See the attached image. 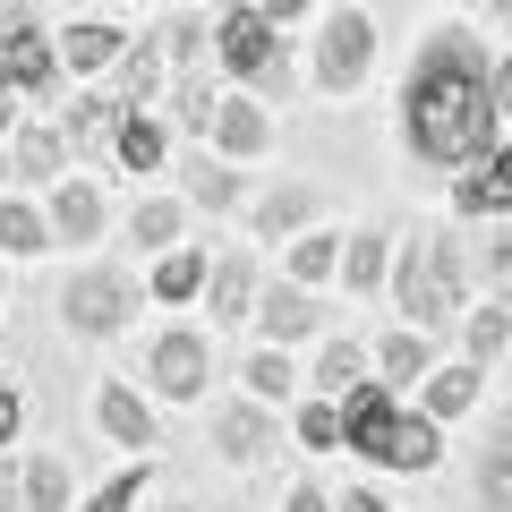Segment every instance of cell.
<instances>
[{
    "mask_svg": "<svg viewBox=\"0 0 512 512\" xmlns=\"http://www.w3.org/2000/svg\"><path fill=\"white\" fill-rule=\"evenodd\" d=\"M393 137L427 171H470L504 146V103H495V43L478 26H427L393 86Z\"/></svg>",
    "mask_w": 512,
    "mask_h": 512,
    "instance_id": "obj_1",
    "label": "cell"
},
{
    "mask_svg": "<svg viewBox=\"0 0 512 512\" xmlns=\"http://www.w3.org/2000/svg\"><path fill=\"white\" fill-rule=\"evenodd\" d=\"M384 299L402 308V325L461 333V316L478 308V265H470V239H461L453 222H419V231H402Z\"/></svg>",
    "mask_w": 512,
    "mask_h": 512,
    "instance_id": "obj_2",
    "label": "cell"
},
{
    "mask_svg": "<svg viewBox=\"0 0 512 512\" xmlns=\"http://www.w3.org/2000/svg\"><path fill=\"white\" fill-rule=\"evenodd\" d=\"M342 427H350V453L359 461H376V470H410V478H427L444 461V419H427L410 393H393V384H359L342 402Z\"/></svg>",
    "mask_w": 512,
    "mask_h": 512,
    "instance_id": "obj_3",
    "label": "cell"
},
{
    "mask_svg": "<svg viewBox=\"0 0 512 512\" xmlns=\"http://www.w3.org/2000/svg\"><path fill=\"white\" fill-rule=\"evenodd\" d=\"M214 60L231 86H248L256 103H291L299 94V52H291V26H274L265 9H214Z\"/></svg>",
    "mask_w": 512,
    "mask_h": 512,
    "instance_id": "obj_4",
    "label": "cell"
},
{
    "mask_svg": "<svg viewBox=\"0 0 512 512\" xmlns=\"http://www.w3.org/2000/svg\"><path fill=\"white\" fill-rule=\"evenodd\" d=\"M0 94H18V103H35V111H60L77 94L69 60H60V35H43V18L26 0L0 9Z\"/></svg>",
    "mask_w": 512,
    "mask_h": 512,
    "instance_id": "obj_5",
    "label": "cell"
},
{
    "mask_svg": "<svg viewBox=\"0 0 512 512\" xmlns=\"http://www.w3.org/2000/svg\"><path fill=\"white\" fill-rule=\"evenodd\" d=\"M137 299H154L137 274H120V265H77L60 282V333H77V342H120L137 325Z\"/></svg>",
    "mask_w": 512,
    "mask_h": 512,
    "instance_id": "obj_6",
    "label": "cell"
},
{
    "mask_svg": "<svg viewBox=\"0 0 512 512\" xmlns=\"http://www.w3.org/2000/svg\"><path fill=\"white\" fill-rule=\"evenodd\" d=\"M376 18H367L359 0H342V9H325V18H316V43H308V86L316 94H333V103H342V94H359L367 77H376Z\"/></svg>",
    "mask_w": 512,
    "mask_h": 512,
    "instance_id": "obj_7",
    "label": "cell"
},
{
    "mask_svg": "<svg viewBox=\"0 0 512 512\" xmlns=\"http://www.w3.org/2000/svg\"><path fill=\"white\" fill-rule=\"evenodd\" d=\"M205 376H214V333H205V325H163L146 342L154 402H205Z\"/></svg>",
    "mask_w": 512,
    "mask_h": 512,
    "instance_id": "obj_8",
    "label": "cell"
},
{
    "mask_svg": "<svg viewBox=\"0 0 512 512\" xmlns=\"http://www.w3.org/2000/svg\"><path fill=\"white\" fill-rule=\"evenodd\" d=\"M128 111H137V103H120L103 77H86V86H77L69 103L52 111V120H60V137H69L77 163H111V146H120V120H128Z\"/></svg>",
    "mask_w": 512,
    "mask_h": 512,
    "instance_id": "obj_9",
    "label": "cell"
},
{
    "mask_svg": "<svg viewBox=\"0 0 512 512\" xmlns=\"http://www.w3.org/2000/svg\"><path fill=\"white\" fill-rule=\"evenodd\" d=\"M282 419H291V410H274V402H256V393H239V402H222L214 419H205V444H214L231 470H256V461L282 444Z\"/></svg>",
    "mask_w": 512,
    "mask_h": 512,
    "instance_id": "obj_10",
    "label": "cell"
},
{
    "mask_svg": "<svg viewBox=\"0 0 512 512\" xmlns=\"http://www.w3.org/2000/svg\"><path fill=\"white\" fill-rule=\"evenodd\" d=\"M171 180H180V197L197 205V214H239V205H248L239 163H231L222 146H205V137H180V154H171Z\"/></svg>",
    "mask_w": 512,
    "mask_h": 512,
    "instance_id": "obj_11",
    "label": "cell"
},
{
    "mask_svg": "<svg viewBox=\"0 0 512 512\" xmlns=\"http://www.w3.org/2000/svg\"><path fill=\"white\" fill-rule=\"evenodd\" d=\"M256 308H265V256L222 248L205 274V325H256Z\"/></svg>",
    "mask_w": 512,
    "mask_h": 512,
    "instance_id": "obj_12",
    "label": "cell"
},
{
    "mask_svg": "<svg viewBox=\"0 0 512 512\" xmlns=\"http://www.w3.org/2000/svg\"><path fill=\"white\" fill-rule=\"evenodd\" d=\"M316 222H325V188H308V180H274L265 188V197H248V231L265 239V248H291L299 231H316Z\"/></svg>",
    "mask_w": 512,
    "mask_h": 512,
    "instance_id": "obj_13",
    "label": "cell"
},
{
    "mask_svg": "<svg viewBox=\"0 0 512 512\" xmlns=\"http://www.w3.org/2000/svg\"><path fill=\"white\" fill-rule=\"evenodd\" d=\"M120 103H137V111H163V94H171V52H163V35H128V52L111 60V77H103Z\"/></svg>",
    "mask_w": 512,
    "mask_h": 512,
    "instance_id": "obj_14",
    "label": "cell"
},
{
    "mask_svg": "<svg viewBox=\"0 0 512 512\" xmlns=\"http://www.w3.org/2000/svg\"><path fill=\"white\" fill-rule=\"evenodd\" d=\"M453 222H512V137L487 163L453 171Z\"/></svg>",
    "mask_w": 512,
    "mask_h": 512,
    "instance_id": "obj_15",
    "label": "cell"
},
{
    "mask_svg": "<svg viewBox=\"0 0 512 512\" xmlns=\"http://www.w3.org/2000/svg\"><path fill=\"white\" fill-rule=\"evenodd\" d=\"M308 333H325V299L308 291V282H291V274H274L265 282V308H256V342H308Z\"/></svg>",
    "mask_w": 512,
    "mask_h": 512,
    "instance_id": "obj_16",
    "label": "cell"
},
{
    "mask_svg": "<svg viewBox=\"0 0 512 512\" xmlns=\"http://www.w3.org/2000/svg\"><path fill=\"white\" fill-rule=\"evenodd\" d=\"M9 154H18V188H60L77 171L69 137H60L52 111H35V120H18V137H9Z\"/></svg>",
    "mask_w": 512,
    "mask_h": 512,
    "instance_id": "obj_17",
    "label": "cell"
},
{
    "mask_svg": "<svg viewBox=\"0 0 512 512\" xmlns=\"http://www.w3.org/2000/svg\"><path fill=\"white\" fill-rule=\"evenodd\" d=\"M94 427H103L120 453H146V444H163V427H154V402L137 393V384H120V376L94 384Z\"/></svg>",
    "mask_w": 512,
    "mask_h": 512,
    "instance_id": "obj_18",
    "label": "cell"
},
{
    "mask_svg": "<svg viewBox=\"0 0 512 512\" xmlns=\"http://www.w3.org/2000/svg\"><path fill=\"white\" fill-rule=\"evenodd\" d=\"M222 60H205V69H171V94H163V120L180 128V137H214V111H222Z\"/></svg>",
    "mask_w": 512,
    "mask_h": 512,
    "instance_id": "obj_19",
    "label": "cell"
},
{
    "mask_svg": "<svg viewBox=\"0 0 512 512\" xmlns=\"http://www.w3.org/2000/svg\"><path fill=\"white\" fill-rule=\"evenodd\" d=\"M205 146H222L231 163H256V154L274 146V103H256L248 86H231L222 94V111H214V137Z\"/></svg>",
    "mask_w": 512,
    "mask_h": 512,
    "instance_id": "obj_20",
    "label": "cell"
},
{
    "mask_svg": "<svg viewBox=\"0 0 512 512\" xmlns=\"http://www.w3.org/2000/svg\"><path fill=\"white\" fill-rule=\"evenodd\" d=\"M393 248H402V231H384V222L342 231V291L350 299H376L384 282H393Z\"/></svg>",
    "mask_w": 512,
    "mask_h": 512,
    "instance_id": "obj_21",
    "label": "cell"
},
{
    "mask_svg": "<svg viewBox=\"0 0 512 512\" xmlns=\"http://www.w3.org/2000/svg\"><path fill=\"white\" fill-rule=\"evenodd\" d=\"M436 333L427 325H393V333H376V376L393 384V393H419L427 376H436Z\"/></svg>",
    "mask_w": 512,
    "mask_h": 512,
    "instance_id": "obj_22",
    "label": "cell"
},
{
    "mask_svg": "<svg viewBox=\"0 0 512 512\" xmlns=\"http://www.w3.org/2000/svg\"><path fill=\"white\" fill-rule=\"evenodd\" d=\"M359 384H376V342L325 333V350H316V367H308V393H325V402H350Z\"/></svg>",
    "mask_w": 512,
    "mask_h": 512,
    "instance_id": "obj_23",
    "label": "cell"
},
{
    "mask_svg": "<svg viewBox=\"0 0 512 512\" xmlns=\"http://www.w3.org/2000/svg\"><path fill=\"white\" fill-rule=\"evenodd\" d=\"M171 154H180V128H171L163 111H128V120H120V146H111L120 171L146 180V171H171Z\"/></svg>",
    "mask_w": 512,
    "mask_h": 512,
    "instance_id": "obj_24",
    "label": "cell"
},
{
    "mask_svg": "<svg viewBox=\"0 0 512 512\" xmlns=\"http://www.w3.org/2000/svg\"><path fill=\"white\" fill-rule=\"evenodd\" d=\"M43 248H60L52 205L26 197V188H9V197H0V256H9V265H26V256H43Z\"/></svg>",
    "mask_w": 512,
    "mask_h": 512,
    "instance_id": "obj_25",
    "label": "cell"
},
{
    "mask_svg": "<svg viewBox=\"0 0 512 512\" xmlns=\"http://www.w3.org/2000/svg\"><path fill=\"white\" fill-rule=\"evenodd\" d=\"M43 205H52V231L60 239H69V248H86V239H103V188H94L86 180V171H69V180H60V188H43Z\"/></svg>",
    "mask_w": 512,
    "mask_h": 512,
    "instance_id": "obj_26",
    "label": "cell"
},
{
    "mask_svg": "<svg viewBox=\"0 0 512 512\" xmlns=\"http://www.w3.org/2000/svg\"><path fill=\"white\" fill-rule=\"evenodd\" d=\"M120 52H128V26H111V18H69V26H60V60H69V77H111Z\"/></svg>",
    "mask_w": 512,
    "mask_h": 512,
    "instance_id": "obj_27",
    "label": "cell"
},
{
    "mask_svg": "<svg viewBox=\"0 0 512 512\" xmlns=\"http://www.w3.org/2000/svg\"><path fill=\"white\" fill-rule=\"evenodd\" d=\"M299 367H291V350L282 342H256L248 359H239V393H256V402H274V410H291V402H308V393H299Z\"/></svg>",
    "mask_w": 512,
    "mask_h": 512,
    "instance_id": "obj_28",
    "label": "cell"
},
{
    "mask_svg": "<svg viewBox=\"0 0 512 512\" xmlns=\"http://www.w3.org/2000/svg\"><path fill=\"white\" fill-rule=\"evenodd\" d=\"M205 274H214V256H205L197 239H180V248H163V256H154L146 291L163 299V308H188V299H205Z\"/></svg>",
    "mask_w": 512,
    "mask_h": 512,
    "instance_id": "obj_29",
    "label": "cell"
},
{
    "mask_svg": "<svg viewBox=\"0 0 512 512\" xmlns=\"http://www.w3.org/2000/svg\"><path fill=\"white\" fill-rule=\"evenodd\" d=\"M478 384H487V367H478V359H444L436 376L419 384V410L453 427V419H470V410H478Z\"/></svg>",
    "mask_w": 512,
    "mask_h": 512,
    "instance_id": "obj_30",
    "label": "cell"
},
{
    "mask_svg": "<svg viewBox=\"0 0 512 512\" xmlns=\"http://www.w3.org/2000/svg\"><path fill=\"white\" fill-rule=\"evenodd\" d=\"M512 350V291H478V308L461 316V359L495 367Z\"/></svg>",
    "mask_w": 512,
    "mask_h": 512,
    "instance_id": "obj_31",
    "label": "cell"
},
{
    "mask_svg": "<svg viewBox=\"0 0 512 512\" xmlns=\"http://www.w3.org/2000/svg\"><path fill=\"white\" fill-rule=\"evenodd\" d=\"M470 495H478V512H512V410L487 427V444H478Z\"/></svg>",
    "mask_w": 512,
    "mask_h": 512,
    "instance_id": "obj_32",
    "label": "cell"
},
{
    "mask_svg": "<svg viewBox=\"0 0 512 512\" xmlns=\"http://www.w3.org/2000/svg\"><path fill=\"white\" fill-rule=\"evenodd\" d=\"M188 214H197L188 197H128V239H137L146 256H163V248L188 239Z\"/></svg>",
    "mask_w": 512,
    "mask_h": 512,
    "instance_id": "obj_33",
    "label": "cell"
},
{
    "mask_svg": "<svg viewBox=\"0 0 512 512\" xmlns=\"http://www.w3.org/2000/svg\"><path fill=\"white\" fill-rule=\"evenodd\" d=\"M282 274L308 282V291H325V282H342V231L333 222H316V231H299L291 248H282Z\"/></svg>",
    "mask_w": 512,
    "mask_h": 512,
    "instance_id": "obj_34",
    "label": "cell"
},
{
    "mask_svg": "<svg viewBox=\"0 0 512 512\" xmlns=\"http://www.w3.org/2000/svg\"><path fill=\"white\" fill-rule=\"evenodd\" d=\"M291 444H299V453H350L342 402H325V393H308V402H291Z\"/></svg>",
    "mask_w": 512,
    "mask_h": 512,
    "instance_id": "obj_35",
    "label": "cell"
},
{
    "mask_svg": "<svg viewBox=\"0 0 512 512\" xmlns=\"http://www.w3.org/2000/svg\"><path fill=\"white\" fill-rule=\"evenodd\" d=\"M86 495H77L69 478V453H26V512H77Z\"/></svg>",
    "mask_w": 512,
    "mask_h": 512,
    "instance_id": "obj_36",
    "label": "cell"
},
{
    "mask_svg": "<svg viewBox=\"0 0 512 512\" xmlns=\"http://www.w3.org/2000/svg\"><path fill=\"white\" fill-rule=\"evenodd\" d=\"M146 495H154V453H137L128 470H111L77 512H146Z\"/></svg>",
    "mask_w": 512,
    "mask_h": 512,
    "instance_id": "obj_37",
    "label": "cell"
},
{
    "mask_svg": "<svg viewBox=\"0 0 512 512\" xmlns=\"http://www.w3.org/2000/svg\"><path fill=\"white\" fill-rule=\"evenodd\" d=\"M470 265H478V291H512V222H478Z\"/></svg>",
    "mask_w": 512,
    "mask_h": 512,
    "instance_id": "obj_38",
    "label": "cell"
},
{
    "mask_svg": "<svg viewBox=\"0 0 512 512\" xmlns=\"http://www.w3.org/2000/svg\"><path fill=\"white\" fill-rule=\"evenodd\" d=\"M282 512H342V504H333L316 478H291V487H282Z\"/></svg>",
    "mask_w": 512,
    "mask_h": 512,
    "instance_id": "obj_39",
    "label": "cell"
},
{
    "mask_svg": "<svg viewBox=\"0 0 512 512\" xmlns=\"http://www.w3.org/2000/svg\"><path fill=\"white\" fill-rule=\"evenodd\" d=\"M18 427H26V393H18V384H0V453L18 444Z\"/></svg>",
    "mask_w": 512,
    "mask_h": 512,
    "instance_id": "obj_40",
    "label": "cell"
},
{
    "mask_svg": "<svg viewBox=\"0 0 512 512\" xmlns=\"http://www.w3.org/2000/svg\"><path fill=\"white\" fill-rule=\"evenodd\" d=\"M256 9H265L274 26H308V18H325V0H256Z\"/></svg>",
    "mask_w": 512,
    "mask_h": 512,
    "instance_id": "obj_41",
    "label": "cell"
},
{
    "mask_svg": "<svg viewBox=\"0 0 512 512\" xmlns=\"http://www.w3.org/2000/svg\"><path fill=\"white\" fill-rule=\"evenodd\" d=\"M0 512H26V461L0 453Z\"/></svg>",
    "mask_w": 512,
    "mask_h": 512,
    "instance_id": "obj_42",
    "label": "cell"
},
{
    "mask_svg": "<svg viewBox=\"0 0 512 512\" xmlns=\"http://www.w3.org/2000/svg\"><path fill=\"white\" fill-rule=\"evenodd\" d=\"M333 504H342V512H393V504H384L376 487H342V495H333Z\"/></svg>",
    "mask_w": 512,
    "mask_h": 512,
    "instance_id": "obj_43",
    "label": "cell"
},
{
    "mask_svg": "<svg viewBox=\"0 0 512 512\" xmlns=\"http://www.w3.org/2000/svg\"><path fill=\"white\" fill-rule=\"evenodd\" d=\"M495 103H504V128H512V52H495Z\"/></svg>",
    "mask_w": 512,
    "mask_h": 512,
    "instance_id": "obj_44",
    "label": "cell"
},
{
    "mask_svg": "<svg viewBox=\"0 0 512 512\" xmlns=\"http://www.w3.org/2000/svg\"><path fill=\"white\" fill-rule=\"evenodd\" d=\"M18 120H26V103H18V94H0V137H18Z\"/></svg>",
    "mask_w": 512,
    "mask_h": 512,
    "instance_id": "obj_45",
    "label": "cell"
},
{
    "mask_svg": "<svg viewBox=\"0 0 512 512\" xmlns=\"http://www.w3.org/2000/svg\"><path fill=\"white\" fill-rule=\"evenodd\" d=\"M146 512H197L188 495H146Z\"/></svg>",
    "mask_w": 512,
    "mask_h": 512,
    "instance_id": "obj_46",
    "label": "cell"
},
{
    "mask_svg": "<svg viewBox=\"0 0 512 512\" xmlns=\"http://www.w3.org/2000/svg\"><path fill=\"white\" fill-rule=\"evenodd\" d=\"M9 180H18V154H9V137H0V197H9Z\"/></svg>",
    "mask_w": 512,
    "mask_h": 512,
    "instance_id": "obj_47",
    "label": "cell"
},
{
    "mask_svg": "<svg viewBox=\"0 0 512 512\" xmlns=\"http://www.w3.org/2000/svg\"><path fill=\"white\" fill-rule=\"evenodd\" d=\"M487 18H495V26H512V0H487Z\"/></svg>",
    "mask_w": 512,
    "mask_h": 512,
    "instance_id": "obj_48",
    "label": "cell"
},
{
    "mask_svg": "<svg viewBox=\"0 0 512 512\" xmlns=\"http://www.w3.org/2000/svg\"><path fill=\"white\" fill-rule=\"evenodd\" d=\"M0 265H9V256H0ZM0 316H9V274H0Z\"/></svg>",
    "mask_w": 512,
    "mask_h": 512,
    "instance_id": "obj_49",
    "label": "cell"
},
{
    "mask_svg": "<svg viewBox=\"0 0 512 512\" xmlns=\"http://www.w3.org/2000/svg\"><path fill=\"white\" fill-rule=\"evenodd\" d=\"M205 512H256V504H205Z\"/></svg>",
    "mask_w": 512,
    "mask_h": 512,
    "instance_id": "obj_50",
    "label": "cell"
},
{
    "mask_svg": "<svg viewBox=\"0 0 512 512\" xmlns=\"http://www.w3.org/2000/svg\"><path fill=\"white\" fill-rule=\"evenodd\" d=\"M214 9H256V0H214Z\"/></svg>",
    "mask_w": 512,
    "mask_h": 512,
    "instance_id": "obj_51",
    "label": "cell"
},
{
    "mask_svg": "<svg viewBox=\"0 0 512 512\" xmlns=\"http://www.w3.org/2000/svg\"><path fill=\"white\" fill-rule=\"evenodd\" d=\"M453 9H478V0H453Z\"/></svg>",
    "mask_w": 512,
    "mask_h": 512,
    "instance_id": "obj_52",
    "label": "cell"
}]
</instances>
